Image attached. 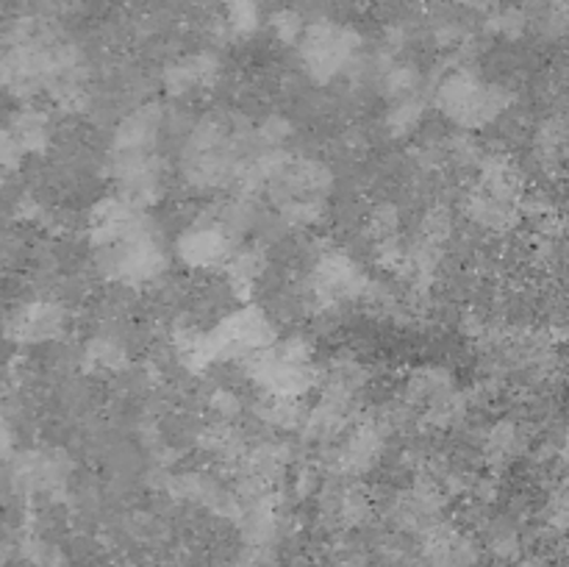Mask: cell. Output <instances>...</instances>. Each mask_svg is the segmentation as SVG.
Returning a JSON list of instances; mask_svg holds the SVG:
<instances>
[{"label":"cell","mask_w":569,"mask_h":567,"mask_svg":"<svg viewBox=\"0 0 569 567\" xmlns=\"http://www.w3.org/2000/svg\"><path fill=\"white\" fill-rule=\"evenodd\" d=\"M489 550H492L498 559H517L522 550L520 534L511 526H498L492 534H489Z\"/></svg>","instance_id":"obj_16"},{"label":"cell","mask_w":569,"mask_h":567,"mask_svg":"<svg viewBox=\"0 0 569 567\" xmlns=\"http://www.w3.org/2000/svg\"><path fill=\"white\" fill-rule=\"evenodd\" d=\"M478 559H481V548L461 528L437 523L426 534H420V561L426 567H476Z\"/></svg>","instance_id":"obj_5"},{"label":"cell","mask_w":569,"mask_h":567,"mask_svg":"<svg viewBox=\"0 0 569 567\" xmlns=\"http://www.w3.org/2000/svg\"><path fill=\"white\" fill-rule=\"evenodd\" d=\"M248 376L264 389L270 398L298 400L315 384L309 345L289 339L281 348H264L248 356Z\"/></svg>","instance_id":"obj_2"},{"label":"cell","mask_w":569,"mask_h":567,"mask_svg":"<svg viewBox=\"0 0 569 567\" xmlns=\"http://www.w3.org/2000/svg\"><path fill=\"white\" fill-rule=\"evenodd\" d=\"M9 328L17 342H48V339L59 337L64 328V309L59 304L37 300V304L22 306L11 317Z\"/></svg>","instance_id":"obj_8"},{"label":"cell","mask_w":569,"mask_h":567,"mask_svg":"<svg viewBox=\"0 0 569 567\" xmlns=\"http://www.w3.org/2000/svg\"><path fill=\"white\" fill-rule=\"evenodd\" d=\"M420 117H422V100H417L415 94H409V98H400L398 103L392 106V111H389V128H392L395 133H406L420 122Z\"/></svg>","instance_id":"obj_13"},{"label":"cell","mask_w":569,"mask_h":567,"mask_svg":"<svg viewBox=\"0 0 569 567\" xmlns=\"http://www.w3.org/2000/svg\"><path fill=\"white\" fill-rule=\"evenodd\" d=\"M214 409H220V417H233L239 411L237 398L231 392H217L214 395Z\"/></svg>","instance_id":"obj_24"},{"label":"cell","mask_w":569,"mask_h":567,"mask_svg":"<svg viewBox=\"0 0 569 567\" xmlns=\"http://www.w3.org/2000/svg\"><path fill=\"white\" fill-rule=\"evenodd\" d=\"M492 28L500 33V37H509V39L522 37V33L528 31L526 11H522L520 6H517V9L500 11V14L492 20Z\"/></svg>","instance_id":"obj_17"},{"label":"cell","mask_w":569,"mask_h":567,"mask_svg":"<svg viewBox=\"0 0 569 567\" xmlns=\"http://www.w3.org/2000/svg\"><path fill=\"white\" fill-rule=\"evenodd\" d=\"M437 103L456 126L483 128L509 109L511 92H506L503 87L483 83L470 70H456L439 83Z\"/></svg>","instance_id":"obj_1"},{"label":"cell","mask_w":569,"mask_h":567,"mask_svg":"<svg viewBox=\"0 0 569 567\" xmlns=\"http://www.w3.org/2000/svg\"><path fill=\"white\" fill-rule=\"evenodd\" d=\"M11 448H14V431H11V426L6 417H0V461L9 459Z\"/></svg>","instance_id":"obj_23"},{"label":"cell","mask_w":569,"mask_h":567,"mask_svg":"<svg viewBox=\"0 0 569 567\" xmlns=\"http://www.w3.org/2000/svg\"><path fill=\"white\" fill-rule=\"evenodd\" d=\"M233 242L226 226H194L178 239V256L192 267H217L233 259Z\"/></svg>","instance_id":"obj_7"},{"label":"cell","mask_w":569,"mask_h":567,"mask_svg":"<svg viewBox=\"0 0 569 567\" xmlns=\"http://www.w3.org/2000/svg\"><path fill=\"white\" fill-rule=\"evenodd\" d=\"M26 556L28 561H31V567H67L64 554H61L56 545L42 543V539H33V543L28 545Z\"/></svg>","instance_id":"obj_18"},{"label":"cell","mask_w":569,"mask_h":567,"mask_svg":"<svg viewBox=\"0 0 569 567\" xmlns=\"http://www.w3.org/2000/svg\"><path fill=\"white\" fill-rule=\"evenodd\" d=\"M361 39L353 28L337 26V22H315L306 26L300 37V59L315 81L326 83L348 70L356 61Z\"/></svg>","instance_id":"obj_3"},{"label":"cell","mask_w":569,"mask_h":567,"mask_svg":"<svg viewBox=\"0 0 569 567\" xmlns=\"http://www.w3.org/2000/svg\"><path fill=\"white\" fill-rule=\"evenodd\" d=\"M98 250V267L103 270V276L120 284L153 281L167 267V256L153 231L133 233V237L103 245Z\"/></svg>","instance_id":"obj_4"},{"label":"cell","mask_w":569,"mask_h":567,"mask_svg":"<svg viewBox=\"0 0 569 567\" xmlns=\"http://www.w3.org/2000/svg\"><path fill=\"white\" fill-rule=\"evenodd\" d=\"M161 128L159 106H142L120 122L114 133V150H150Z\"/></svg>","instance_id":"obj_9"},{"label":"cell","mask_w":569,"mask_h":567,"mask_svg":"<svg viewBox=\"0 0 569 567\" xmlns=\"http://www.w3.org/2000/svg\"><path fill=\"white\" fill-rule=\"evenodd\" d=\"M528 28L548 39H561L569 33V0H522Z\"/></svg>","instance_id":"obj_10"},{"label":"cell","mask_w":569,"mask_h":567,"mask_svg":"<svg viewBox=\"0 0 569 567\" xmlns=\"http://www.w3.org/2000/svg\"><path fill=\"white\" fill-rule=\"evenodd\" d=\"M367 287L365 276L359 267L342 253L322 256L320 265L315 270V292L322 304H339V300H350Z\"/></svg>","instance_id":"obj_6"},{"label":"cell","mask_w":569,"mask_h":567,"mask_svg":"<svg viewBox=\"0 0 569 567\" xmlns=\"http://www.w3.org/2000/svg\"><path fill=\"white\" fill-rule=\"evenodd\" d=\"M520 445L522 437L515 422H500L492 431V437H489V454L498 456V459H509V456H515L520 450Z\"/></svg>","instance_id":"obj_15"},{"label":"cell","mask_w":569,"mask_h":567,"mask_svg":"<svg viewBox=\"0 0 569 567\" xmlns=\"http://www.w3.org/2000/svg\"><path fill=\"white\" fill-rule=\"evenodd\" d=\"M378 450H381V437L372 426H361L353 437L348 439L342 450V467L345 470H367L372 461L378 459Z\"/></svg>","instance_id":"obj_11"},{"label":"cell","mask_w":569,"mask_h":567,"mask_svg":"<svg viewBox=\"0 0 569 567\" xmlns=\"http://www.w3.org/2000/svg\"><path fill=\"white\" fill-rule=\"evenodd\" d=\"M3 183H6V178H3V170H0V189H3Z\"/></svg>","instance_id":"obj_25"},{"label":"cell","mask_w":569,"mask_h":567,"mask_svg":"<svg viewBox=\"0 0 569 567\" xmlns=\"http://www.w3.org/2000/svg\"><path fill=\"white\" fill-rule=\"evenodd\" d=\"M0 37H3V31H0Z\"/></svg>","instance_id":"obj_26"},{"label":"cell","mask_w":569,"mask_h":567,"mask_svg":"<svg viewBox=\"0 0 569 567\" xmlns=\"http://www.w3.org/2000/svg\"><path fill=\"white\" fill-rule=\"evenodd\" d=\"M261 137L270 145H281L283 139L289 137V122L281 120V117H270V120L261 126Z\"/></svg>","instance_id":"obj_22"},{"label":"cell","mask_w":569,"mask_h":567,"mask_svg":"<svg viewBox=\"0 0 569 567\" xmlns=\"http://www.w3.org/2000/svg\"><path fill=\"white\" fill-rule=\"evenodd\" d=\"M17 142L22 145V150H42L48 145V117L42 111L26 109L17 115L14 131Z\"/></svg>","instance_id":"obj_12"},{"label":"cell","mask_w":569,"mask_h":567,"mask_svg":"<svg viewBox=\"0 0 569 567\" xmlns=\"http://www.w3.org/2000/svg\"><path fill=\"white\" fill-rule=\"evenodd\" d=\"M22 153H26V150H22V145L17 142L14 133L0 128V170H11V167L20 165Z\"/></svg>","instance_id":"obj_21"},{"label":"cell","mask_w":569,"mask_h":567,"mask_svg":"<svg viewBox=\"0 0 569 567\" xmlns=\"http://www.w3.org/2000/svg\"><path fill=\"white\" fill-rule=\"evenodd\" d=\"M272 31H276L278 39H283V42H295V39L300 42L306 26L295 11H278V14L272 17Z\"/></svg>","instance_id":"obj_20"},{"label":"cell","mask_w":569,"mask_h":567,"mask_svg":"<svg viewBox=\"0 0 569 567\" xmlns=\"http://www.w3.org/2000/svg\"><path fill=\"white\" fill-rule=\"evenodd\" d=\"M228 22L237 33H250L259 28V3L256 0H226Z\"/></svg>","instance_id":"obj_14"},{"label":"cell","mask_w":569,"mask_h":567,"mask_svg":"<svg viewBox=\"0 0 569 567\" xmlns=\"http://www.w3.org/2000/svg\"><path fill=\"white\" fill-rule=\"evenodd\" d=\"M89 359L98 367H103V370H117V367L126 361V354H122L120 345H114L111 339H98V342H92V348H89Z\"/></svg>","instance_id":"obj_19"}]
</instances>
